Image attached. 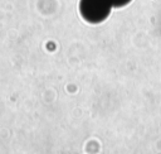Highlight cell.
<instances>
[{"mask_svg": "<svg viewBox=\"0 0 161 154\" xmlns=\"http://www.w3.org/2000/svg\"><path fill=\"white\" fill-rule=\"evenodd\" d=\"M113 7L108 0H80L79 13L82 18L92 24L106 20Z\"/></svg>", "mask_w": 161, "mask_h": 154, "instance_id": "obj_1", "label": "cell"}, {"mask_svg": "<svg viewBox=\"0 0 161 154\" xmlns=\"http://www.w3.org/2000/svg\"><path fill=\"white\" fill-rule=\"evenodd\" d=\"M108 2H110L111 5L115 7V8H122V7L127 5V4L131 2V0H108Z\"/></svg>", "mask_w": 161, "mask_h": 154, "instance_id": "obj_2", "label": "cell"}]
</instances>
